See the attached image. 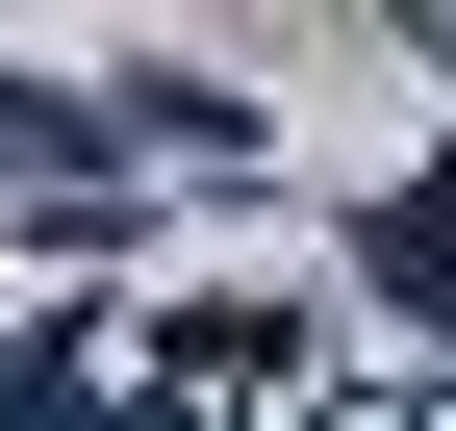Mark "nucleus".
<instances>
[{
    "label": "nucleus",
    "mask_w": 456,
    "mask_h": 431,
    "mask_svg": "<svg viewBox=\"0 0 456 431\" xmlns=\"http://www.w3.org/2000/svg\"><path fill=\"white\" fill-rule=\"evenodd\" d=\"M380 305H456V152H431L406 203H380Z\"/></svg>",
    "instance_id": "f257e3e1"
}]
</instances>
